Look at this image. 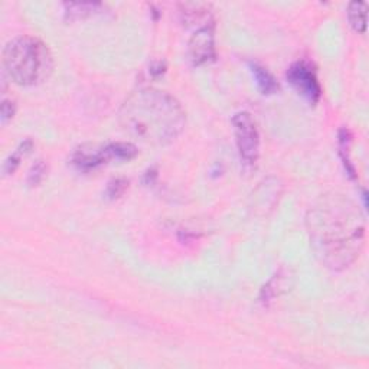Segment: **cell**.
I'll return each instance as SVG.
<instances>
[{
	"instance_id": "1",
	"label": "cell",
	"mask_w": 369,
	"mask_h": 369,
	"mask_svg": "<svg viewBox=\"0 0 369 369\" xmlns=\"http://www.w3.org/2000/svg\"><path fill=\"white\" fill-rule=\"evenodd\" d=\"M306 228L319 261L332 271L351 267L365 247V218L344 193L322 195L306 215Z\"/></svg>"
},
{
	"instance_id": "2",
	"label": "cell",
	"mask_w": 369,
	"mask_h": 369,
	"mask_svg": "<svg viewBox=\"0 0 369 369\" xmlns=\"http://www.w3.org/2000/svg\"><path fill=\"white\" fill-rule=\"evenodd\" d=\"M119 122L129 136L141 143L166 146L181 136L186 117L174 96L156 89H143L124 100Z\"/></svg>"
},
{
	"instance_id": "3",
	"label": "cell",
	"mask_w": 369,
	"mask_h": 369,
	"mask_svg": "<svg viewBox=\"0 0 369 369\" xmlns=\"http://www.w3.org/2000/svg\"><path fill=\"white\" fill-rule=\"evenodd\" d=\"M53 55L37 37L22 35L9 41L4 49V68L20 87H35L53 72Z\"/></svg>"
},
{
	"instance_id": "4",
	"label": "cell",
	"mask_w": 369,
	"mask_h": 369,
	"mask_svg": "<svg viewBox=\"0 0 369 369\" xmlns=\"http://www.w3.org/2000/svg\"><path fill=\"white\" fill-rule=\"evenodd\" d=\"M233 130L241 162L245 167H255L260 157V133L250 112H237L233 117Z\"/></svg>"
},
{
	"instance_id": "5",
	"label": "cell",
	"mask_w": 369,
	"mask_h": 369,
	"mask_svg": "<svg viewBox=\"0 0 369 369\" xmlns=\"http://www.w3.org/2000/svg\"><path fill=\"white\" fill-rule=\"evenodd\" d=\"M287 79L293 85V89L310 103H318L322 96L321 84L318 77L307 63L297 61L287 71Z\"/></svg>"
},
{
	"instance_id": "6",
	"label": "cell",
	"mask_w": 369,
	"mask_h": 369,
	"mask_svg": "<svg viewBox=\"0 0 369 369\" xmlns=\"http://www.w3.org/2000/svg\"><path fill=\"white\" fill-rule=\"evenodd\" d=\"M189 60L195 67L209 64L215 60V32L214 25L204 26L196 30L188 44Z\"/></svg>"
},
{
	"instance_id": "7",
	"label": "cell",
	"mask_w": 369,
	"mask_h": 369,
	"mask_svg": "<svg viewBox=\"0 0 369 369\" xmlns=\"http://www.w3.org/2000/svg\"><path fill=\"white\" fill-rule=\"evenodd\" d=\"M107 160H110L107 146L97 145H82L77 148L71 156L72 166L81 172H90V170L104 164Z\"/></svg>"
},
{
	"instance_id": "8",
	"label": "cell",
	"mask_w": 369,
	"mask_h": 369,
	"mask_svg": "<svg viewBox=\"0 0 369 369\" xmlns=\"http://www.w3.org/2000/svg\"><path fill=\"white\" fill-rule=\"evenodd\" d=\"M181 8V19L186 26H196V30L204 26L214 25L212 16L209 12V5L205 4H182Z\"/></svg>"
},
{
	"instance_id": "9",
	"label": "cell",
	"mask_w": 369,
	"mask_h": 369,
	"mask_svg": "<svg viewBox=\"0 0 369 369\" xmlns=\"http://www.w3.org/2000/svg\"><path fill=\"white\" fill-rule=\"evenodd\" d=\"M250 68H251V72L255 78V82H257V87L261 91V94L271 96L280 90L278 82L264 67L259 64H250Z\"/></svg>"
},
{
	"instance_id": "10",
	"label": "cell",
	"mask_w": 369,
	"mask_h": 369,
	"mask_svg": "<svg viewBox=\"0 0 369 369\" xmlns=\"http://www.w3.org/2000/svg\"><path fill=\"white\" fill-rule=\"evenodd\" d=\"M366 12L368 6L365 2H352L348 6V20L358 34L366 32Z\"/></svg>"
},
{
	"instance_id": "11",
	"label": "cell",
	"mask_w": 369,
	"mask_h": 369,
	"mask_svg": "<svg viewBox=\"0 0 369 369\" xmlns=\"http://www.w3.org/2000/svg\"><path fill=\"white\" fill-rule=\"evenodd\" d=\"M31 150H32V141L31 140H25L23 143H20L19 148L5 160V163H4V176L13 175L15 170L20 164L22 157H25Z\"/></svg>"
},
{
	"instance_id": "12",
	"label": "cell",
	"mask_w": 369,
	"mask_h": 369,
	"mask_svg": "<svg viewBox=\"0 0 369 369\" xmlns=\"http://www.w3.org/2000/svg\"><path fill=\"white\" fill-rule=\"evenodd\" d=\"M65 18L70 20H79L94 15L101 8L100 4H65Z\"/></svg>"
},
{
	"instance_id": "13",
	"label": "cell",
	"mask_w": 369,
	"mask_h": 369,
	"mask_svg": "<svg viewBox=\"0 0 369 369\" xmlns=\"http://www.w3.org/2000/svg\"><path fill=\"white\" fill-rule=\"evenodd\" d=\"M110 159L116 160H131L137 156V148L126 141H117V143L107 145Z\"/></svg>"
},
{
	"instance_id": "14",
	"label": "cell",
	"mask_w": 369,
	"mask_h": 369,
	"mask_svg": "<svg viewBox=\"0 0 369 369\" xmlns=\"http://www.w3.org/2000/svg\"><path fill=\"white\" fill-rule=\"evenodd\" d=\"M46 164L44 160H38L30 170V174H27V185L30 186H38L45 175H46Z\"/></svg>"
},
{
	"instance_id": "15",
	"label": "cell",
	"mask_w": 369,
	"mask_h": 369,
	"mask_svg": "<svg viewBox=\"0 0 369 369\" xmlns=\"http://www.w3.org/2000/svg\"><path fill=\"white\" fill-rule=\"evenodd\" d=\"M127 186H129V182L126 179H123V178L112 179L107 185L105 195H107L108 200H116V198H120L124 193Z\"/></svg>"
},
{
	"instance_id": "16",
	"label": "cell",
	"mask_w": 369,
	"mask_h": 369,
	"mask_svg": "<svg viewBox=\"0 0 369 369\" xmlns=\"http://www.w3.org/2000/svg\"><path fill=\"white\" fill-rule=\"evenodd\" d=\"M16 112V104L12 100L4 98L2 108H0V119H2V124L5 126L8 122H11Z\"/></svg>"
}]
</instances>
